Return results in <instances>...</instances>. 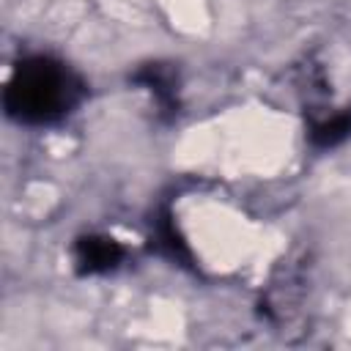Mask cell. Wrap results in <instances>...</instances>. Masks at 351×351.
<instances>
[{
    "mask_svg": "<svg viewBox=\"0 0 351 351\" xmlns=\"http://www.w3.org/2000/svg\"><path fill=\"white\" fill-rule=\"evenodd\" d=\"M85 96L82 77L52 55H30L16 63L3 104L8 118L27 126H49L74 112Z\"/></svg>",
    "mask_w": 351,
    "mask_h": 351,
    "instance_id": "1",
    "label": "cell"
},
{
    "mask_svg": "<svg viewBox=\"0 0 351 351\" xmlns=\"http://www.w3.org/2000/svg\"><path fill=\"white\" fill-rule=\"evenodd\" d=\"M74 261L80 274H104L123 261V247L110 236H82L74 244Z\"/></svg>",
    "mask_w": 351,
    "mask_h": 351,
    "instance_id": "2",
    "label": "cell"
},
{
    "mask_svg": "<svg viewBox=\"0 0 351 351\" xmlns=\"http://www.w3.org/2000/svg\"><path fill=\"white\" fill-rule=\"evenodd\" d=\"M348 134H351V110L337 112V115L315 123L313 132H310V140L318 148H329V145H337L340 140H346Z\"/></svg>",
    "mask_w": 351,
    "mask_h": 351,
    "instance_id": "3",
    "label": "cell"
}]
</instances>
